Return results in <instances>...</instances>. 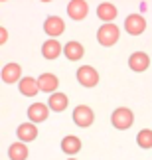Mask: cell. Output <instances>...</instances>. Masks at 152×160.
Segmentation results:
<instances>
[{
    "label": "cell",
    "mask_w": 152,
    "mask_h": 160,
    "mask_svg": "<svg viewBox=\"0 0 152 160\" xmlns=\"http://www.w3.org/2000/svg\"><path fill=\"white\" fill-rule=\"evenodd\" d=\"M111 122H113L115 128H119V131H126V128H130L132 122H135V113H132L130 109H126V107H119V109L113 111Z\"/></svg>",
    "instance_id": "1"
},
{
    "label": "cell",
    "mask_w": 152,
    "mask_h": 160,
    "mask_svg": "<svg viewBox=\"0 0 152 160\" xmlns=\"http://www.w3.org/2000/svg\"><path fill=\"white\" fill-rule=\"evenodd\" d=\"M119 36H120V30L115 24H103L99 32H97V42L105 48H111L119 42Z\"/></svg>",
    "instance_id": "2"
},
{
    "label": "cell",
    "mask_w": 152,
    "mask_h": 160,
    "mask_svg": "<svg viewBox=\"0 0 152 160\" xmlns=\"http://www.w3.org/2000/svg\"><path fill=\"white\" fill-rule=\"evenodd\" d=\"M95 121V115H93V109L87 107V105H77L73 111V122L79 128H87L93 125Z\"/></svg>",
    "instance_id": "3"
},
{
    "label": "cell",
    "mask_w": 152,
    "mask_h": 160,
    "mask_svg": "<svg viewBox=\"0 0 152 160\" xmlns=\"http://www.w3.org/2000/svg\"><path fill=\"white\" fill-rule=\"evenodd\" d=\"M77 81L81 83L83 87H95V85L99 83V73L91 65H81L77 69Z\"/></svg>",
    "instance_id": "4"
},
{
    "label": "cell",
    "mask_w": 152,
    "mask_h": 160,
    "mask_svg": "<svg viewBox=\"0 0 152 160\" xmlns=\"http://www.w3.org/2000/svg\"><path fill=\"white\" fill-rule=\"evenodd\" d=\"M44 32L50 36V40H56L57 36L65 32V22L59 16H47L44 22Z\"/></svg>",
    "instance_id": "5"
},
{
    "label": "cell",
    "mask_w": 152,
    "mask_h": 160,
    "mask_svg": "<svg viewBox=\"0 0 152 160\" xmlns=\"http://www.w3.org/2000/svg\"><path fill=\"white\" fill-rule=\"evenodd\" d=\"M125 30L130 36H140L144 30H146V20H144L140 14H130V16H126V20H125Z\"/></svg>",
    "instance_id": "6"
},
{
    "label": "cell",
    "mask_w": 152,
    "mask_h": 160,
    "mask_svg": "<svg viewBox=\"0 0 152 160\" xmlns=\"http://www.w3.org/2000/svg\"><path fill=\"white\" fill-rule=\"evenodd\" d=\"M47 117H50V107L44 105V103H34V105L28 107V119H30V122H34V125L44 122Z\"/></svg>",
    "instance_id": "7"
},
{
    "label": "cell",
    "mask_w": 152,
    "mask_h": 160,
    "mask_svg": "<svg viewBox=\"0 0 152 160\" xmlns=\"http://www.w3.org/2000/svg\"><path fill=\"white\" fill-rule=\"evenodd\" d=\"M89 14V4L85 0H71L67 4V16L71 20H83L85 16Z\"/></svg>",
    "instance_id": "8"
},
{
    "label": "cell",
    "mask_w": 152,
    "mask_h": 160,
    "mask_svg": "<svg viewBox=\"0 0 152 160\" xmlns=\"http://www.w3.org/2000/svg\"><path fill=\"white\" fill-rule=\"evenodd\" d=\"M148 65H150V58H148V53H144V52H135L129 58V67L136 73L146 71Z\"/></svg>",
    "instance_id": "9"
},
{
    "label": "cell",
    "mask_w": 152,
    "mask_h": 160,
    "mask_svg": "<svg viewBox=\"0 0 152 160\" xmlns=\"http://www.w3.org/2000/svg\"><path fill=\"white\" fill-rule=\"evenodd\" d=\"M38 85H40V91H44V93H57V87H59V79L53 75V73H42L38 77Z\"/></svg>",
    "instance_id": "10"
},
{
    "label": "cell",
    "mask_w": 152,
    "mask_h": 160,
    "mask_svg": "<svg viewBox=\"0 0 152 160\" xmlns=\"http://www.w3.org/2000/svg\"><path fill=\"white\" fill-rule=\"evenodd\" d=\"M117 6L111 4V2H103L97 6V18L99 20H103L105 24H113V20L117 18Z\"/></svg>",
    "instance_id": "11"
},
{
    "label": "cell",
    "mask_w": 152,
    "mask_h": 160,
    "mask_svg": "<svg viewBox=\"0 0 152 160\" xmlns=\"http://www.w3.org/2000/svg\"><path fill=\"white\" fill-rule=\"evenodd\" d=\"M2 81L4 83L22 81V67L18 65V63H6L2 67Z\"/></svg>",
    "instance_id": "12"
},
{
    "label": "cell",
    "mask_w": 152,
    "mask_h": 160,
    "mask_svg": "<svg viewBox=\"0 0 152 160\" xmlns=\"http://www.w3.org/2000/svg\"><path fill=\"white\" fill-rule=\"evenodd\" d=\"M18 138H20V142H32V140H36V137H38V127L34 125V122H22L20 127H18Z\"/></svg>",
    "instance_id": "13"
},
{
    "label": "cell",
    "mask_w": 152,
    "mask_h": 160,
    "mask_svg": "<svg viewBox=\"0 0 152 160\" xmlns=\"http://www.w3.org/2000/svg\"><path fill=\"white\" fill-rule=\"evenodd\" d=\"M59 53H63V46L59 44L57 40L44 42V46H42V55H44L46 59H57Z\"/></svg>",
    "instance_id": "14"
},
{
    "label": "cell",
    "mask_w": 152,
    "mask_h": 160,
    "mask_svg": "<svg viewBox=\"0 0 152 160\" xmlns=\"http://www.w3.org/2000/svg\"><path fill=\"white\" fill-rule=\"evenodd\" d=\"M83 53H85V48L79 44V42H67V44L63 46V55L67 58L69 61H79L83 58Z\"/></svg>",
    "instance_id": "15"
},
{
    "label": "cell",
    "mask_w": 152,
    "mask_h": 160,
    "mask_svg": "<svg viewBox=\"0 0 152 160\" xmlns=\"http://www.w3.org/2000/svg\"><path fill=\"white\" fill-rule=\"evenodd\" d=\"M18 87H20V93L24 97H36L38 91H40L38 79H34V77H22V81H20Z\"/></svg>",
    "instance_id": "16"
},
{
    "label": "cell",
    "mask_w": 152,
    "mask_h": 160,
    "mask_svg": "<svg viewBox=\"0 0 152 160\" xmlns=\"http://www.w3.org/2000/svg\"><path fill=\"white\" fill-rule=\"evenodd\" d=\"M61 150L65 152V154H69V156L77 154V152L81 150V140H79V137H75V134H67V137H63Z\"/></svg>",
    "instance_id": "17"
},
{
    "label": "cell",
    "mask_w": 152,
    "mask_h": 160,
    "mask_svg": "<svg viewBox=\"0 0 152 160\" xmlns=\"http://www.w3.org/2000/svg\"><path fill=\"white\" fill-rule=\"evenodd\" d=\"M69 105V99L65 93H53L50 95V101H47V107H50L53 113H61V111H65Z\"/></svg>",
    "instance_id": "18"
},
{
    "label": "cell",
    "mask_w": 152,
    "mask_h": 160,
    "mask_svg": "<svg viewBox=\"0 0 152 160\" xmlns=\"http://www.w3.org/2000/svg\"><path fill=\"white\" fill-rule=\"evenodd\" d=\"M8 158L10 160H26L28 158V146H26V142H14V144H10Z\"/></svg>",
    "instance_id": "19"
},
{
    "label": "cell",
    "mask_w": 152,
    "mask_h": 160,
    "mask_svg": "<svg viewBox=\"0 0 152 160\" xmlns=\"http://www.w3.org/2000/svg\"><path fill=\"white\" fill-rule=\"evenodd\" d=\"M136 144L144 150L152 148V131L150 128H142V131L136 134Z\"/></svg>",
    "instance_id": "20"
},
{
    "label": "cell",
    "mask_w": 152,
    "mask_h": 160,
    "mask_svg": "<svg viewBox=\"0 0 152 160\" xmlns=\"http://www.w3.org/2000/svg\"><path fill=\"white\" fill-rule=\"evenodd\" d=\"M6 40H8V32H6V28L2 26V28H0V44H6Z\"/></svg>",
    "instance_id": "21"
},
{
    "label": "cell",
    "mask_w": 152,
    "mask_h": 160,
    "mask_svg": "<svg viewBox=\"0 0 152 160\" xmlns=\"http://www.w3.org/2000/svg\"><path fill=\"white\" fill-rule=\"evenodd\" d=\"M67 160H75V158H67Z\"/></svg>",
    "instance_id": "22"
}]
</instances>
